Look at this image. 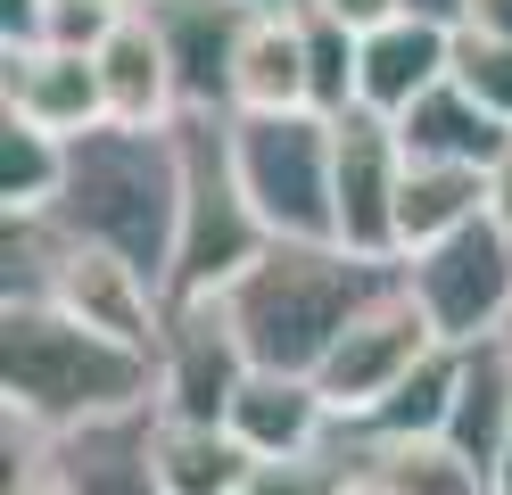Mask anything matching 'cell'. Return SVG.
<instances>
[{"label": "cell", "instance_id": "22", "mask_svg": "<svg viewBox=\"0 0 512 495\" xmlns=\"http://www.w3.org/2000/svg\"><path fill=\"white\" fill-rule=\"evenodd\" d=\"M67 157H75V141L9 116V132H0V198H9V223H50L58 215V198H67Z\"/></svg>", "mask_w": 512, "mask_h": 495}, {"label": "cell", "instance_id": "1", "mask_svg": "<svg viewBox=\"0 0 512 495\" xmlns=\"http://www.w3.org/2000/svg\"><path fill=\"white\" fill-rule=\"evenodd\" d=\"M0 388H9V421L58 446L75 429L157 413V355L83 330L50 297H9L0 306Z\"/></svg>", "mask_w": 512, "mask_h": 495}, {"label": "cell", "instance_id": "32", "mask_svg": "<svg viewBox=\"0 0 512 495\" xmlns=\"http://www.w3.org/2000/svg\"><path fill=\"white\" fill-rule=\"evenodd\" d=\"M496 495H512V438H504V471H496Z\"/></svg>", "mask_w": 512, "mask_h": 495}, {"label": "cell", "instance_id": "35", "mask_svg": "<svg viewBox=\"0 0 512 495\" xmlns=\"http://www.w3.org/2000/svg\"><path fill=\"white\" fill-rule=\"evenodd\" d=\"M504 347H512V322H504Z\"/></svg>", "mask_w": 512, "mask_h": 495}, {"label": "cell", "instance_id": "27", "mask_svg": "<svg viewBox=\"0 0 512 495\" xmlns=\"http://www.w3.org/2000/svg\"><path fill=\"white\" fill-rule=\"evenodd\" d=\"M314 9H331L339 25H356V33H372V25H389V17H405V0H314Z\"/></svg>", "mask_w": 512, "mask_h": 495}, {"label": "cell", "instance_id": "5", "mask_svg": "<svg viewBox=\"0 0 512 495\" xmlns=\"http://www.w3.org/2000/svg\"><path fill=\"white\" fill-rule=\"evenodd\" d=\"M182 248H174V297H223L256 256L273 248V231L256 223L248 190L232 174V116H182Z\"/></svg>", "mask_w": 512, "mask_h": 495}, {"label": "cell", "instance_id": "15", "mask_svg": "<svg viewBox=\"0 0 512 495\" xmlns=\"http://www.w3.org/2000/svg\"><path fill=\"white\" fill-rule=\"evenodd\" d=\"M281 108H314L306 83V25L298 9H256L232 58V116H281Z\"/></svg>", "mask_w": 512, "mask_h": 495}, {"label": "cell", "instance_id": "28", "mask_svg": "<svg viewBox=\"0 0 512 495\" xmlns=\"http://www.w3.org/2000/svg\"><path fill=\"white\" fill-rule=\"evenodd\" d=\"M488 215L512 231V141L496 149V165H488Z\"/></svg>", "mask_w": 512, "mask_h": 495}, {"label": "cell", "instance_id": "26", "mask_svg": "<svg viewBox=\"0 0 512 495\" xmlns=\"http://www.w3.org/2000/svg\"><path fill=\"white\" fill-rule=\"evenodd\" d=\"M124 17H133V0H50V9H42V42H58V50H100Z\"/></svg>", "mask_w": 512, "mask_h": 495}, {"label": "cell", "instance_id": "6", "mask_svg": "<svg viewBox=\"0 0 512 495\" xmlns=\"http://www.w3.org/2000/svg\"><path fill=\"white\" fill-rule=\"evenodd\" d=\"M405 289L430 314L446 347H488L512 322V231L496 215L463 223L455 240H438L422 256H405Z\"/></svg>", "mask_w": 512, "mask_h": 495}, {"label": "cell", "instance_id": "8", "mask_svg": "<svg viewBox=\"0 0 512 495\" xmlns=\"http://www.w3.org/2000/svg\"><path fill=\"white\" fill-rule=\"evenodd\" d=\"M248 372L256 363L232 330V306L223 297H174L166 339H157V413L166 421H223Z\"/></svg>", "mask_w": 512, "mask_h": 495}, {"label": "cell", "instance_id": "25", "mask_svg": "<svg viewBox=\"0 0 512 495\" xmlns=\"http://www.w3.org/2000/svg\"><path fill=\"white\" fill-rule=\"evenodd\" d=\"M455 83L479 99V108H496L512 124V42H488V33H455Z\"/></svg>", "mask_w": 512, "mask_h": 495}, {"label": "cell", "instance_id": "3", "mask_svg": "<svg viewBox=\"0 0 512 495\" xmlns=\"http://www.w3.org/2000/svg\"><path fill=\"white\" fill-rule=\"evenodd\" d=\"M389 281H397V264H372L356 248L273 240L232 289H223V306H232V330H240L248 363H265V372H314V363L339 347V330Z\"/></svg>", "mask_w": 512, "mask_h": 495}, {"label": "cell", "instance_id": "19", "mask_svg": "<svg viewBox=\"0 0 512 495\" xmlns=\"http://www.w3.org/2000/svg\"><path fill=\"white\" fill-rule=\"evenodd\" d=\"M149 421L157 413H124V421H100V429H75V438L50 446V471L75 495H166L157 487V462H149Z\"/></svg>", "mask_w": 512, "mask_h": 495}, {"label": "cell", "instance_id": "29", "mask_svg": "<svg viewBox=\"0 0 512 495\" xmlns=\"http://www.w3.org/2000/svg\"><path fill=\"white\" fill-rule=\"evenodd\" d=\"M463 33H488V42H512V0H471Z\"/></svg>", "mask_w": 512, "mask_h": 495}, {"label": "cell", "instance_id": "33", "mask_svg": "<svg viewBox=\"0 0 512 495\" xmlns=\"http://www.w3.org/2000/svg\"><path fill=\"white\" fill-rule=\"evenodd\" d=\"M248 9H298V0H248Z\"/></svg>", "mask_w": 512, "mask_h": 495}, {"label": "cell", "instance_id": "24", "mask_svg": "<svg viewBox=\"0 0 512 495\" xmlns=\"http://www.w3.org/2000/svg\"><path fill=\"white\" fill-rule=\"evenodd\" d=\"M248 495H356V438H323L306 454H281V462H256Z\"/></svg>", "mask_w": 512, "mask_h": 495}, {"label": "cell", "instance_id": "12", "mask_svg": "<svg viewBox=\"0 0 512 495\" xmlns=\"http://www.w3.org/2000/svg\"><path fill=\"white\" fill-rule=\"evenodd\" d=\"M223 429L256 454V462H281V454H306V446H323L339 438V413H331V396L314 388V372H256L240 380L232 396V413H223Z\"/></svg>", "mask_w": 512, "mask_h": 495}, {"label": "cell", "instance_id": "10", "mask_svg": "<svg viewBox=\"0 0 512 495\" xmlns=\"http://www.w3.org/2000/svg\"><path fill=\"white\" fill-rule=\"evenodd\" d=\"M157 25V42L174 58V83H182V116H232V58H240V33H248V0H157L141 9Z\"/></svg>", "mask_w": 512, "mask_h": 495}, {"label": "cell", "instance_id": "21", "mask_svg": "<svg viewBox=\"0 0 512 495\" xmlns=\"http://www.w3.org/2000/svg\"><path fill=\"white\" fill-rule=\"evenodd\" d=\"M504 438H512V347H463V388H455V413H446V446L471 454L479 471H504Z\"/></svg>", "mask_w": 512, "mask_h": 495}, {"label": "cell", "instance_id": "2", "mask_svg": "<svg viewBox=\"0 0 512 495\" xmlns=\"http://www.w3.org/2000/svg\"><path fill=\"white\" fill-rule=\"evenodd\" d=\"M67 240L116 248L124 264L166 289L174 281V248H182V132H133V124H100L83 132L67 157V198L50 215Z\"/></svg>", "mask_w": 512, "mask_h": 495}, {"label": "cell", "instance_id": "31", "mask_svg": "<svg viewBox=\"0 0 512 495\" xmlns=\"http://www.w3.org/2000/svg\"><path fill=\"white\" fill-rule=\"evenodd\" d=\"M9 495H75V487H67V479H58V471H50V462H42V471H34V479H17Z\"/></svg>", "mask_w": 512, "mask_h": 495}, {"label": "cell", "instance_id": "34", "mask_svg": "<svg viewBox=\"0 0 512 495\" xmlns=\"http://www.w3.org/2000/svg\"><path fill=\"white\" fill-rule=\"evenodd\" d=\"M133 9H157V0H133Z\"/></svg>", "mask_w": 512, "mask_h": 495}, {"label": "cell", "instance_id": "18", "mask_svg": "<svg viewBox=\"0 0 512 495\" xmlns=\"http://www.w3.org/2000/svg\"><path fill=\"white\" fill-rule=\"evenodd\" d=\"M149 462L166 495H248L256 454L232 438L223 421H149Z\"/></svg>", "mask_w": 512, "mask_h": 495}, {"label": "cell", "instance_id": "30", "mask_svg": "<svg viewBox=\"0 0 512 495\" xmlns=\"http://www.w3.org/2000/svg\"><path fill=\"white\" fill-rule=\"evenodd\" d=\"M405 17H430V25H446V33H463L471 0H405Z\"/></svg>", "mask_w": 512, "mask_h": 495}, {"label": "cell", "instance_id": "7", "mask_svg": "<svg viewBox=\"0 0 512 495\" xmlns=\"http://www.w3.org/2000/svg\"><path fill=\"white\" fill-rule=\"evenodd\" d=\"M430 347H446L438 330H430V314L413 306V289H405V264H397V281L372 297V306L339 330V347L314 363V388L331 396V413H339V429H364L380 405L397 396V380L422 363Z\"/></svg>", "mask_w": 512, "mask_h": 495}, {"label": "cell", "instance_id": "11", "mask_svg": "<svg viewBox=\"0 0 512 495\" xmlns=\"http://www.w3.org/2000/svg\"><path fill=\"white\" fill-rule=\"evenodd\" d=\"M9 116L83 141L108 124V91H100V58L91 50H58V42H25L9 50Z\"/></svg>", "mask_w": 512, "mask_h": 495}, {"label": "cell", "instance_id": "16", "mask_svg": "<svg viewBox=\"0 0 512 495\" xmlns=\"http://www.w3.org/2000/svg\"><path fill=\"white\" fill-rule=\"evenodd\" d=\"M356 495H496V479L446 438H356Z\"/></svg>", "mask_w": 512, "mask_h": 495}, {"label": "cell", "instance_id": "4", "mask_svg": "<svg viewBox=\"0 0 512 495\" xmlns=\"http://www.w3.org/2000/svg\"><path fill=\"white\" fill-rule=\"evenodd\" d=\"M232 174L273 240L339 248V190H331L339 182V116H323V108L232 116Z\"/></svg>", "mask_w": 512, "mask_h": 495}, {"label": "cell", "instance_id": "14", "mask_svg": "<svg viewBox=\"0 0 512 495\" xmlns=\"http://www.w3.org/2000/svg\"><path fill=\"white\" fill-rule=\"evenodd\" d=\"M100 91H108V124H133V132H166L182 124V83H174V58L157 42V25L133 9L100 50Z\"/></svg>", "mask_w": 512, "mask_h": 495}, {"label": "cell", "instance_id": "23", "mask_svg": "<svg viewBox=\"0 0 512 495\" xmlns=\"http://www.w3.org/2000/svg\"><path fill=\"white\" fill-rule=\"evenodd\" d=\"M455 388H463V347H430V355L397 380V396H389V405H380V413L356 429V438H446Z\"/></svg>", "mask_w": 512, "mask_h": 495}, {"label": "cell", "instance_id": "20", "mask_svg": "<svg viewBox=\"0 0 512 495\" xmlns=\"http://www.w3.org/2000/svg\"><path fill=\"white\" fill-rule=\"evenodd\" d=\"M488 215V165H422L405 157V190H397V264L422 256L438 240H455L463 223Z\"/></svg>", "mask_w": 512, "mask_h": 495}, {"label": "cell", "instance_id": "9", "mask_svg": "<svg viewBox=\"0 0 512 495\" xmlns=\"http://www.w3.org/2000/svg\"><path fill=\"white\" fill-rule=\"evenodd\" d=\"M339 248L372 264H397V190H405V141L397 116L347 108L339 116Z\"/></svg>", "mask_w": 512, "mask_h": 495}, {"label": "cell", "instance_id": "13", "mask_svg": "<svg viewBox=\"0 0 512 495\" xmlns=\"http://www.w3.org/2000/svg\"><path fill=\"white\" fill-rule=\"evenodd\" d=\"M455 75V33L430 17H389L364 33V66H356V108L372 116H405L422 91Z\"/></svg>", "mask_w": 512, "mask_h": 495}, {"label": "cell", "instance_id": "17", "mask_svg": "<svg viewBox=\"0 0 512 495\" xmlns=\"http://www.w3.org/2000/svg\"><path fill=\"white\" fill-rule=\"evenodd\" d=\"M397 141H405V157H422V165H496V149L512 141V124L496 108H479V99L446 75L438 91H422L397 116Z\"/></svg>", "mask_w": 512, "mask_h": 495}]
</instances>
